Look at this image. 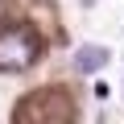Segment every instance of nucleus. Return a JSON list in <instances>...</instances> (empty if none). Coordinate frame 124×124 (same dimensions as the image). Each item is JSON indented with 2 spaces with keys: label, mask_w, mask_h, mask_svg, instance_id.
Listing matches in <instances>:
<instances>
[{
  "label": "nucleus",
  "mask_w": 124,
  "mask_h": 124,
  "mask_svg": "<svg viewBox=\"0 0 124 124\" xmlns=\"http://www.w3.org/2000/svg\"><path fill=\"white\" fill-rule=\"evenodd\" d=\"M37 58V37L29 29H4L0 33V70H25Z\"/></svg>",
  "instance_id": "f257e3e1"
},
{
  "label": "nucleus",
  "mask_w": 124,
  "mask_h": 124,
  "mask_svg": "<svg viewBox=\"0 0 124 124\" xmlns=\"http://www.w3.org/2000/svg\"><path fill=\"white\" fill-rule=\"evenodd\" d=\"M108 58H112V54H108L103 46H83V50H79V58H75V70L95 75V70H103V66H108Z\"/></svg>",
  "instance_id": "f03ea898"
},
{
  "label": "nucleus",
  "mask_w": 124,
  "mask_h": 124,
  "mask_svg": "<svg viewBox=\"0 0 124 124\" xmlns=\"http://www.w3.org/2000/svg\"><path fill=\"white\" fill-rule=\"evenodd\" d=\"M91 95H95V99H99V103H103V99H108V95H112V87H108V83H95V87H91Z\"/></svg>",
  "instance_id": "7ed1b4c3"
}]
</instances>
